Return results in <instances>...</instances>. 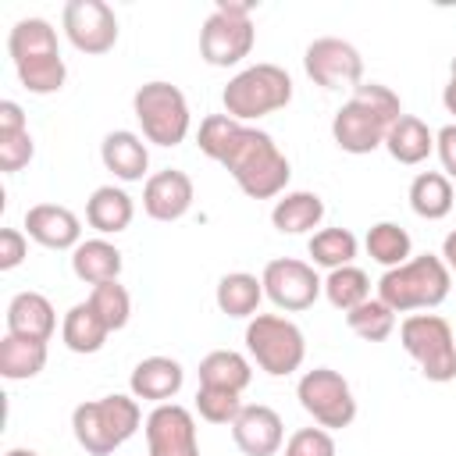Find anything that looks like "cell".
I'll use <instances>...</instances> for the list:
<instances>
[{
    "instance_id": "cell-34",
    "label": "cell",
    "mask_w": 456,
    "mask_h": 456,
    "mask_svg": "<svg viewBox=\"0 0 456 456\" xmlns=\"http://www.w3.org/2000/svg\"><path fill=\"white\" fill-rule=\"evenodd\" d=\"M346 324L363 342H385L395 331V310L388 303H381L378 296H370L367 303H360V306H353L346 314Z\"/></svg>"
},
{
    "instance_id": "cell-39",
    "label": "cell",
    "mask_w": 456,
    "mask_h": 456,
    "mask_svg": "<svg viewBox=\"0 0 456 456\" xmlns=\"http://www.w3.org/2000/svg\"><path fill=\"white\" fill-rule=\"evenodd\" d=\"M28 253V239L18 228H0V271H14Z\"/></svg>"
},
{
    "instance_id": "cell-14",
    "label": "cell",
    "mask_w": 456,
    "mask_h": 456,
    "mask_svg": "<svg viewBox=\"0 0 456 456\" xmlns=\"http://www.w3.org/2000/svg\"><path fill=\"white\" fill-rule=\"evenodd\" d=\"M64 32L82 53H107L118 43V14L103 0H68L64 4Z\"/></svg>"
},
{
    "instance_id": "cell-19",
    "label": "cell",
    "mask_w": 456,
    "mask_h": 456,
    "mask_svg": "<svg viewBox=\"0 0 456 456\" xmlns=\"http://www.w3.org/2000/svg\"><path fill=\"white\" fill-rule=\"evenodd\" d=\"M185 381V370L178 360L171 356H146L132 367V378H128V388L135 399H146V403H171L178 395Z\"/></svg>"
},
{
    "instance_id": "cell-18",
    "label": "cell",
    "mask_w": 456,
    "mask_h": 456,
    "mask_svg": "<svg viewBox=\"0 0 456 456\" xmlns=\"http://www.w3.org/2000/svg\"><path fill=\"white\" fill-rule=\"evenodd\" d=\"M28 239H36L46 249H75L82 242V221L75 210L61 203H36L25 210Z\"/></svg>"
},
{
    "instance_id": "cell-29",
    "label": "cell",
    "mask_w": 456,
    "mask_h": 456,
    "mask_svg": "<svg viewBox=\"0 0 456 456\" xmlns=\"http://www.w3.org/2000/svg\"><path fill=\"white\" fill-rule=\"evenodd\" d=\"M46 367V342L4 335L0 338V374L7 381H28Z\"/></svg>"
},
{
    "instance_id": "cell-4",
    "label": "cell",
    "mask_w": 456,
    "mask_h": 456,
    "mask_svg": "<svg viewBox=\"0 0 456 456\" xmlns=\"http://www.w3.org/2000/svg\"><path fill=\"white\" fill-rule=\"evenodd\" d=\"M449 289H452V271L445 267V260L435 253H420L381 274L378 299L388 303L395 314L435 310L438 303H445Z\"/></svg>"
},
{
    "instance_id": "cell-10",
    "label": "cell",
    "mask_w": 456,
    "mask_h": 456,
    "mask_svg": "<svg viewBox=\"0 0 456 456\" xmlns=\"http://www.w3.org/2000/svg\"><path fill=\"white\" fill-rule=\"evenodd\" d=\"M132 110H135V121L142 125L146 142L178 146L189 135V125H192L189 100L171 82H146V86H139L135 96H132Z\"/></svg>"
},
{
    "instance_id": "cell-1",
    "label": "cell",
    "mask_w": 456,
    "mask_h": 456,
    "mask_svg": "<svg viewBox=\"0 0 456 456\" xmlns=\"http://www.w3.org/2000/svg\"><path fill=\"white\" fill-rule=\"evenodd\" d=\"M196 146L210 160H217L249 200H274L289 185L292 167L278 142L267 132L242 125L228 114H207L200 121Z\"/></svg>"
},
{
    "instance_id": "cell-42",
    "label": "cell",
    "mask_w": 456,
    "mask_h": 456,
    "mask_svg": "<svg viewBox=\"0 0 456 456\" xmlns=\"http://www.w3.org/2000/svg\"><path fill=\"white\" fill-rule=\"evenodd\" d=\"M442 260H445V267L456 274V228L445 235V242H442Z\"/></svg>"
},
{
    "instance_id": "cell-27",
    "label": "cell",
    "mask_w": 456,
    "mask_h": 456,
    "mask_svg": "<svg viewBox=\"0 0 456 456\" xmlns=\"http://www.w3.org/2000/svg\"><path fill=\"white\" fill-rule=\"evenodd\" d=\"M456 203V192H452V182L442 175V171H420L413 182H410V207L417 217L424 221H442Z\"/></svg>"
},
{
    "instance_id": "cell-7",
    "label": "cell",
    "mask_w": 456,
    "mask_h": 456,
    "mask_svg": "<svg viewBox=\"0 0 456 456\" xmlns=\"http://www.w3.org/2000/svg\"><path fill=\"white\" fill-rule=\"evenodd\" d=\"M249 14H253L249 0H217V7L200 28V57L210 68H232L242 57H249L256 39Z\"/></svg>"
},
{
    "instance_id": "cell-30",
    "label": "cell",
    "mask_w": 456,
    "mask_h": 456,
    "mask_svg": "<svg viewBox=\"0 0 456 456\" xmlns=\"http://www.w3.org/2000/svg\"><path fill=\"white\" fill-rule=\"evenodd\" d=\"M253 381V367L242 353L235 349H214L200 360V385H214V388H228V392H242Z\"/></svg>"
},
{
    "instance_id": "cell-8",
    "label": "cell",
    "mask_w": 456,
    "mask_h": 456,
    "mask_svg": "<svg viewBox=\"0 0 456 456\" xmlns=\"http://www.w3.org/2000/svg\"><path fill=\"white\" fill-rule=\"evenodd\" d=\"M246 349L256 360V367L271 378H285L303 367L306 360V338L303 331L281 317V314H256L246 324Z\"/></svg>"
},
{
    "instance_id": "cell-25",
    "label": "cell",
    "mask_w": 456,
    "mask_h": 456,
    "mask_svg": "<svg viewBox=\"0 0 456 456\" xmlns=\"http://www.w3.org/2000/svg\"><path fill=\"white\" fill-rule=\"evenodd\" d=\"M321 217H324V200L317 192H306V189L281 192V200H274V210H271V224L281 235L314 232L321 224Z\"/></svg>"
},
{
    "instance_id": "cell-2",
    "label": "cell",
    "mask_w": 456,
    "mask_h": 456,
    "mask_svg": "<svg viewBox=\"0 0 456 456\" xmlns=\"http://www.w3.org/2000/svg\"><path fill=\"white\" fill-rule=\"evenodd\" d=\"M399 114H403V103L388 86L360 82L353 89V96L335 110L331 139H335L338 150H346L353 157L374 153L378 146H385V135H388V128Z\"/></svg>"
},
{
    "instance_id": "cell-44",
    "label": "cell",
    "mask_w": 456,
    "mask_h": 456,
    "mask_svg": "<svg viewBox=\"0 0 456 456\" xmlns=\"http://www.w3.org/2000/svg\"><path fill=\"white\" fill-rule=\"evenodd\" d=\"M7 456H39V452H32V449H11Z\"/></svg>"
},
{
    "instance_id": "cell-5",
    "label": "cell",
    "mask_w": 456,
    "mask_h": 456,
    "mask_svg": "<svg viewBox=\"0 0 456 456\" xmlns=\"http://www.w3.org/2000/svg\"><path fill=\"white\" fill-rule=\"evenodd\" d=\"M139 399L135 395H103L93 403H78L71 410V431L75 442L89 456H110L118 445H125L139 431Z\"/></svg>"
},
{
    "instance_id": "cell-16",
    "label": "cell",
    "mask_w": 456,
    "mask_h": 456,
    "mask_svg": "<svg viewBox=\"0 0 456 456\" xmlns=\"http://www.w3.org/2000/svg\"><path fill=\"white\" fill-rule=\"evenodd\" d=\"M192 196H196L192 178L185 171H178V167H164V171H157V175L146 178V185H142V210L153 221L171 224V221H178V217L189 214Z\"/></svg>"
},
{
    "instance_id": "cell-20",
    "label": "cell",
    "mask_w": 456,
    "mask_h": 456,
    "mask_svg": "<svg viewBox=\"0 0 456 456\" xmlns=\"http://www.w3.org/2000/svg\"><path fill=\"white\" fill-rule=\"evenodd\" d=\"M100 160H103V167L114 178H121V182H142V175L150 167V150H146V142L135 132L118 128V132H107L103 135Z\"/></svg>"
},
{
    "instance_id": "cell-21",
    "label": "cell",
    "mask_w": 456,
    "mask_h": 456,
    "mask_svg": "<svg viewBox=\"0 0 456 456\" xmlns=\"http://www.w3.org/2000/svg\"><path fill=\"white\" fill-rule=\"evenodd\" d=\"M57 328V310L43 292H18L7 303V335H21V338H39L50 342Z\"/></svg>"
},
{
    "instance_id": "cell-23",
    "label": "cell",
    "mask_w": 456,
    "mask_h": 456,
    "mask_svg": "<svg viewBox=\"0 0 456 456\" xmlns=\"http://www.w3.org/2000/svg\"><path fill=\"white\" fill-rule=\"evenodd\" d=\"M121 249L107 239H86L71 249V271L78 281L86 285H103V281H118L121 274Z\"/></svg>"
},
{
    "instance_id": "cell-28",
    "label": "cell",
    "mask_w": 456,
    "mask_h": 456,
    "mask_svg": "<svg viewBox=\"0 0 456 456\" xmlns=\"http://www.w3.org/2000/svg\"><path fill=\"white\" fill-rule=\"evenodd\" d=\"M217 310L228 317H256V306L264 299V281L249 271H232L217 281Z\"/></svg>"
},
{
    "instance_id": "cell-37",
    "label": "cell",
    "mask_w": 456,
    "mask_h": 456,
    "mask_svg": "<svg viewBox=\"0 0 456 456\" xmlns=\"http://www.w3.org/2000/svg\"><path fill=\"white\" fill-rule=\"evenodd\" d=\"M285 456H335V438L328 428H299L289 435Z\"/></svg>"
},
{
    "instance_id": "cell-24",
    "label": "cell",
    "mask_w": 456,
    "mask_h": 456,
    "mask_svg": "<svg viewBox=\"0 0 456 456\" xmlns=\"http://www.w3.org/2000/svg\"><path fill=\"white\" fill-rule=\"evenodd\" d=\"M385 150L392 153V160H399V164H406V167L424 164V160L431 157V150H435V132H431L420 118L399 114V118L392 121L388 135H385Z\"/></svg>"
},
{
    "instance_id": "cell-40",
    "label": "cell",
    "mask_w": 456,
    "mask_h": 456,
    "mask_svg": "<svg viewBox=\"0 0 456 456\" xmlns=\"http://www.w3.org/2000/svg\"><path fill=\"white\" fill-rule=\"evenodd\" d=\"M435 150H438V160H442V175L452 182L456 178V125H445L435 132Z\"/></svg>"
},
{
    "instance_id": "cell-9",
    "label": "cell",
    "mask_w": 456,
    "mask_h": 456,
    "mask_svg": "<svg viewBox=\"0 0 456 456\" xmlns=\"http://www.w3.org/2000/svg\"><path fill=\"white\" fill-rule=\"evenodd\" d=\"M403 349L417 360L420 374L435 385H445L456 378V335L445 317L438 314H410L399 324Z\"/></svg>"
},
{
    "instance_id": "cell-11",
    "label": "cell",
    "mask_w": 456,
    "mask_h": 456,
    "mask_svg": "<svg viewBox=\"0 0 456 456\" xmlns=\"http://www.w3.org/2000/svg\"><path fill=\"white\" fill-rule=\"evenodd\" d=\"M296 399L299 406L314 417L317 428H328V431H342L356 420V399H353V388L349 381L331 370V367H314L299 378L296 385Z\"/></svg>"
},
{
    "instance_id": "cell-17",
    "label": "cell",
    "mask_w": 456,
    "mask_h": 456,
    "mask_svg": "<svg viewBox=\"0 0 456 456\" xmlns=\"http://www.w3.org/2000/svg\"><path fill=\"white\" fill-rule=\"evenodd\" d=\"M232 438L242 456H274L285 445V424L278 410L253 403V406H242V413L232 420Z\"/></svg>"
},
{
    "instance_id": "cell-13",
    "label": "cell",
    "mask_w": 456,
    "mask_h": 456,
    "mask_svg": "<svg viewBox=\"0 0 456 456\" xmlns=\"http://www.w3.org/2000/svg\"><path fill=\"white\" fill-rule=\"evenodd\" d=\"M303 68L310 75L314 86L321 89H356L363 82V57L353 43L346 39H335V36H321L306 46L303 53Z\"/></svg>"
},
{
    "instance_id": "cell-41",
    "label": "cell",
    "mask_w": 456,
    "mask_h": 456,
    "mask_svg": "<svg viewBox=\"0 0 456 456\" xmlns=\"http://www.w3.org/2000/svg\"><path fill=\"white\" fill-rule=\"evenodd\" d=\"M14 132H28L25 110H21L14 100H4V103H0V135H14Z\"/></svg>"
},
{
    "instance_id": "cell-33",
    "label": "cell",
    "mask_w": 456,
    "mask_h": 456,
    "mask_svg": "<svg viewBox=\"0 0 456 456\" xmlns=\"http://www.w3.org/2000/svg\"><path fill=\"white\" fill-rule=\"evenodd\" d=\"M324 296H328V303L335 310L349 314L353 306H360V303L370 299V278L360 267H353V264L349 267H335L324 278Z\"/></svg>"
},
{
    "instance_id": "cell-6",
    "label": "cell",
    "mask_w": 456,
    "mask_h": 456,
    "mask_svg": "<svg viewBox=\"0 0 456 456\" xmlns=\"http://www.w3.org/2000/svg\"><path fill=\"white\" fill-rule=\"evenodd\" d=\"M289 100H292V78H289V71L278 68V64H267V61L264 64H249L239 75H232L228 86H224V93H221L224 114L235 118V121H242V125L281 110Z\"/></svg>"
},
{
    "instance_id": "cell-26",
    "label": "cell",
    "mask_w": 456,
    "mask_h": 456,
    "mask_svg": "<svg viewBox=\"0 0 456 456\" xmlns=\"http://www.w3.org/2000/svg\"><path fill=\"white\" fill-rule=\"evenodd\" d=\"M107 335H110V328H107V321L96 314V306L86 299V303H75L68 314H64V321H61V338H64V346L71 349V353H100L103 349V342H107Z\"/></svg>"
},
{
    "instance_id": "cell-32",
    "label": "cell",
    "mask_w": 456,
    "mask_h": 456,
    "mask_svg": "<svg viewBox=\"0 0 456 456\" xmlns=\"http://www.w3.org/2000/svg\"><path fill=\"white\" fill-rule=\"evenodd\" d=\"M356 246H360V242H356V235H353L349 228H321V232L310 235L306 253H310V264H314V267L335 271V267H349V264H353Z\"/></svg>"
},
{
    "instance_id": "cell-15",
    "label": "cell",
    "mask_w": 456,
    "mask_h": 456,
    "mask_svg": "<svg viewBox=\"0 0 456 456\" xmlns=\"http://www.w3.org/2000/svg\"><path fill=\"white\" fill-rule=\"evenodd\" d=\"M146 449L150 456H200L192 410L178 403H160L146 417Z\"/></svg>"
},
{
    "instance_id": "cell-12",
    "label": "cell",
    "mask_w": 456,
    "mask_h": 456,
    "mask_svg": "<svg viewBox=\"0 0 456 456\" xmlns=\"http://www.w3.org/2000/svg\"><path fill=\"white\" fill-rule=\"evenodd\" d=\"M264 296L278 306V310H306L317 303V296L324 292V281L317 278L314 264L306 260H296V256H278V260H267L264 274Z\"/></svg>"
},
{
    "instance_id": "cell-45",
    "label": "cell",
    "mask_w": 456,
    "mask_h": 456,
    "mask_svg": "<svg viewBox=\"0 0 456 456\" xmlns=\"http://www.w3.org/2000/svg\"><path fill=\"white\" fill-rule=\"evenodd\" d=\"M449 71H452V78H456V53H452V61H449Z\"/></svg>"
},
{
    "instance_id": "cell-3",
    "label": "cell",
    "mask_w": 456,
    "mask_h": 456,
    "mask_svg": "<svg viewBox=\"0 0 456 456\" xmlns=\"http://www.w3.org/2000/svg\"><path fill=\"white\" fill-rule=\"evenodd\" d=\"M7 53L14 61V71L21 78V86L36 96H50L64 86L68 68L57 46V32L46 18H21L14 21L11 36H7Z\"/></svg>"
},
{
    "instance_id": "cell-31",
    "label": "cell",
    "mask_w": 456,
    "mask_h": 456,
    "mask_svg": "<svg viewBox=\"0 0 456 456\" xmlns=\"http://www.w3.org/2000/svg\"><path fill=\"white\" fill-rule=\"evenodd\" d=\"M363 246H367L370 260H378L385 271H392V267L406 264V260H410V249H413L410 232H406V228H399L395 221H378V224H370V228H367Z\"/></svg>"
},
{
    "instance_id": "cell-38",
    "label": "cell",
    "mask_w": 456,
    "mask_h": 456,
    "mask_svg": "<svg viewBox=\"0 0 456 456\" xmlns=\"http://www.w3.org/2000/svg\"><path fill=\"white\" fill-rule=\"evenodd\" d=\"M36 153V142L28 132H14V135H0V171L4 175H14L21 171Z\"/></svg>"
},
{
    "instance_id": "cell-35",
    "label": "cell",
    "mask_w": 456,
    "mask_h": 456,
    "mask_svg": "<svg viewBox=\"0 0 456 456\" xmlns=\"http://www.w3.org/2000/svg\"><path fill=\"white\" fill-rule=\"evenodd\" d=\"M89 303L96 306V314L107 321L110 331H121L132 317V296L121 281H103V285H93L89 292Z\"/></svg>"
},
{
    "instance_id": "cell-36",
    "label": "cell",
    "mask_w": 456,
    "mask_h": 456,
    "mask_svg": "<svg viewBox=\"0 0 456 456\" xmlns=\"http://www.w3.org/2000/svg\"><path fill=\"white\" fill-rule=\"evenodd\" d=\"M242 392H228V388H214V385H200L196 392V410L207 424H232L242 413Z\"/></svg>"
},
{
    "instance_id": "cell-43",
    "label": "cell",
    "mask_w": 456,
    "mask_h": 456,
    "mask_svg": "<svg viewBox=\"0 0 456 456\" xmlns=\"http://www.w3.org/2000/svg\"><path fill=\"white\" fill-rule=\"evenodd\" d=\"M442 103H445L449 114H456V78H449V86L442 89Z\"/></svg>"
},
{
    "instance_id": "cell-22",
    "label": "cell",
    "mask_w": 456,
    "mask_h": 456,
    "mask_svg": "<svg viewBox=\"0 0 456 456\" xmlns=\"http://www.w3.org/2000/svg\"><path fill=\"white\" fill-rule=\"evenodd\" d=\"M135 217V203L125 189L118 185H100L93 189V196L86 200V221L89 228H96L100 235H118L132 224Z\"/></svg>"
}]
</instances>
